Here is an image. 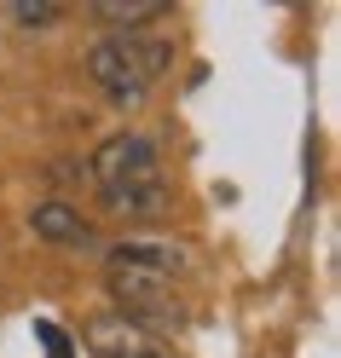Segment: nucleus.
<instances>
[{
    "instance_id": "f257e3e1",
    "label": "nucleus",
    "mask_w": 341,
    "mask_h": 358,
    "mask_svg": "<svg viewBox=\"0 0 341 358\" xmlns=\"http://www.w3.org/2000/svg\"><path fill=\"white\" fill-rule=\"evenodd\" d=\"M179 255L174 243H122V249H110L104 260V283H110V295H116L122 306V318L127 324H151V318H162L168 301H174V272H179Z\"/></svg>"
},
{
    "instance_id": "f03ea898",
    "label": "nucleus",
    "mask_w": 341,
    "mask_h": 358,
    "mask_svg": "<svg viewBox=\"0 0 341 358\" xmlns=\"http://www.w3.org/2000/svg\"><path fill=\"white\" fill-rule=\"evenodd\" d=\"M168 41H156V35H139V29H122V35H104L93 52H87V76H93L104 87V99L110 104H139L151 93V81L168 70Z\"/></svg>"
},
{
    "instance_id": "7ed1b4c3",
    "label": "nucleus",
    "mask_w": 341,
    "mask_h": 358,
    "mask_svg": "<svg viewBox=\"0 0 341 358\" xmlns=\"http://www.w3.org/2000/svg\"><path fill=\"white\" fill-rule=\"evenodd\" d=\"M156 173V150L145 133H110V139L93 150V179L99 191H116V185H133V179H151Z\"/></svg>"
},
{
    "instance_id": "20e7f679",
    "label": "nucleus",
    "mask_w": 341,
    "mask_h": 358,
    "mask_svg": "<svg viewBox=\"0 0 341 358\" xmlns=\"http://www.w3.org/2000/svg\"><path fill=\"white\" fill-rule=\"evenodd\" d=\"M87 347H93V358H174V352L156 347L139 324H127L122 312H116V318H93V324H87Z\"/></svg>"
},
{
    "instance_id": "39448f33",
    "label": "nucleus",
    "mask_w": 341,
    "mask_h": 358,
    "mask_svg": "<svg viewBox=\"0 0 341 358\" xmlns=\"http://www.w3.org/2000/svg\"><path fill=\"white\" fill-rule=\"evenodd\" d=\"M29 231L53 249H93V226L70 208V203H35L29 208Z\"/></svg>"
},
{
    "instance_id": "423d86ee",
    "label": "nucleus",
    "mask_w": 341,
    "mask_h": 358,
    "mask_svg": "<svg viewBox=\"0 0 341 358\" xmlns=\"http://www.w3.org/2000/svg\"><path fill=\"white\" fill-rule=\"evenodd\" d=\"M104 196V208L110 214H127V220H145L168 203L162 196V173H151V179H133V185H116V191H99Z\"/></svg>"
},
{
    "instance_id": "0eeeda50",
    "label": "nucleus",
    "mask_w": 341,
    "mask_h": 358,
    "mask_svg": "<svg viewBox=\"0 0 341 358\" xmlns=\"http://www.w3.org/2000/svg\"><path fill=\"white\" fill-rule=\"evenodd\" d=\"M162 12H168V0H93V17L116 24V35L151 24V17H162Z\"/></svg>"
},
{
    "instance_id": "6e6552de",
    "label": "nucleus",
    "mask_w": 341,
    "mask_h": 358,
    "mask_svg": "<svg viewBox=\"0 0 341 358\" xmlns=\"http://www.w3.org/2000/svg\"><path fill=\"white\" fill-rule=\"evenodd\" d=\"M12 17H18V24H53L58 6H53V0H12Z\"/></svg>"
}]
</instances>
